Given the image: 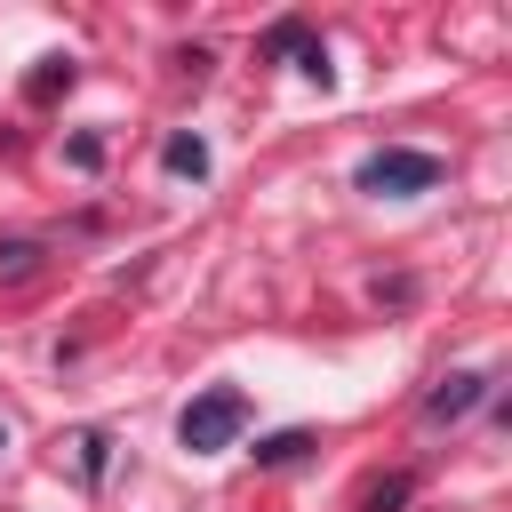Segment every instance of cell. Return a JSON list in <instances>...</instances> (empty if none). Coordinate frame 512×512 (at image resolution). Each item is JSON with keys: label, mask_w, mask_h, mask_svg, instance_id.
<instances>
[{"label": "cell", "mask_w": 512, "mask_h": 512, "mask_svg": "<svg viewBox=\"0 0 512 512\" xmlns=\"http://www.w3.org/2000/svg\"><path fill=\"white\" fill-rule=\"evenodd\" d=\"M32 264H40V240H8V248H0V272H8V280H24Z\"/></svg>", "instance_id": "obj_8"}, {"label": "cell", "mask_w": 512, "mask_h": 512, "mask_svg": "<svg viewBox=\"0 0 512 512\" xmlns=\"http://www.w3.org/2000/svg\"><path fill=\"white\" fill-rule=\"evenodd\" d=\"M0 448H8V432H0Z\"/></svg>", "instance_id": "obj_11"}, {"label": "cell", "mask_w": 512, "mask_h": 512, "mask_svg": "<svg viewBox=\"0 0 512 512\" xmlns=\"http://www.w3.org/2000/svg\"><path fill=\"white\" fill-rule=\"evenodd\" d=\"M248 432V392L240 384H208L184 416H176V440L192 448V456H216V448H232Z\"/></svg>", "instance_id": "obj_1"}, {"label": "cell", "mask_w": 512, "mask_h": 512, "mask_svg": "<svg viewBox=\"0 0 512 512\" xmlns=\"http://www.w3.org/2000/svg\"><path fill=\"white\" fill-rule=\"evenodd\" d=\"M304 456H312V432H304V424H288V432H264V440H256V464H264V472L304 464Z\"/></svg>", "instance_id": "obj_5"}, {"label": "cell", "mask_w": 512, "mask_h": 512, "mask_svg": "<svg viewBox=\"0 0 512 512\" xmlns=\"http://www.w3.org/2000/svg\"><path fill=\"white\" fill-rule=\"evenodd\" d=\"M64 80H72V64H64V56H48V72H32V96H56Z\"/></svg>", "instance_id": "obj_10"}, {"label": "cell", "mask_w": 512, "mask_h": 512, "mask_svg": "<svg viewBox=\"0 0 512 512\" xmlns=\"http://www.w3.org/2000/svg\"><path fill=\"white\" fill-rule=\"evenodd\" d=\"M408 496H416V480H408V472H392L384 488H368V512H400Z\"/></svg>", "instance_id": "obj_7"}, {"label": "cell", "mask_w": 512, "mask_h": 512, "mask_svg": "<svg viewBox=\"0 0 512 512\" xmlns=\"http://www.w3.org/2000/svg\"><path fill=\"white\" fill-rule=\"evenodd\" d=\"M480 400H488V376L464 368V376H440V392L424 400V416H432V424H456V416H472Z\"/></svg>", "instance_id": "obj_3"}, {"label": "cell", "mask_w": 512, "mask_h": 512, "mask_svg": "<svg viewBox=\"0 0 512 512\" xmlns=\"http://www.w3.org/2000/svg\"><path fill=\"white\" fill-rule=\"evenodd\" d=\"M264 56H304V72H312V80H320V72H328V56H320V48H312V32H304V24H296V16H288V24H272V32H264Z\"/></svg>", "instance_id": "obj_4"}, {"label": "cell", "mask_w": 512, "mask_h": 512, "mask_svg": "<svg viewBox=\"0 0 512 512\" xmlns=\"http://www.w3.org/2000/svg\"><path fill=\"white\" fill-rule=\"evenodd\" d=\"M160 160H168V176H208V144L200 136H168Z\"/></svg>", "instance_id": "obj_6"}, {"label": "cell", "mask_w": 512, "mask_h": 512, "mask_svg": "<svg viewBox=\"0 0 512 512\" xmlns=\"http://www.w3.org/2000/svg\"><path fill=\"white\" fill-rule=\"evenodd\" d=\"M440 176H448L440 152H416V144H384L360 160V192H432Z\"/></svg>", "instance_id": "obj_2"}, {"label": "cell", "mask_w": 512, "mask_h": 512, "mask_svg": "<svg viewBox=\"0 0 512 512\" xmlns=\"http://www.w3.org/2000/svg\"><path fill=\"white\" fill-rule=\"evenodd\" d=\"M104 448H112L104 432H80V472H88V480H104Z\"/></svg>", "instance_id": "obj_9"}]
</instances>
